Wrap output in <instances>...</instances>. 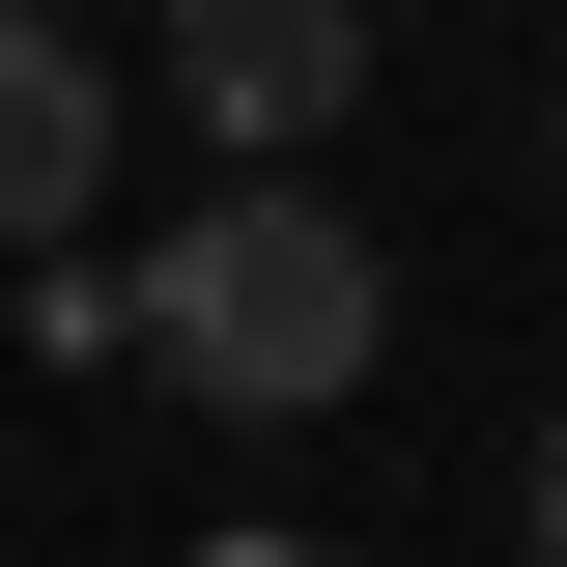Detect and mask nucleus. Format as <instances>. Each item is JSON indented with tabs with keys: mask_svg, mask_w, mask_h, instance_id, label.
<instances>
[{
	"mask_svg": "<svg viewBox=\"0 0 567 567\" xmlns=\"http://www.w3.org/2000/svg\"><path fill=\"white\" fill-rule=\"evenodd\" d=\"M171 114H199L227 171H312V142L369 114V0H171Z\"/></svg>",
	"mask_w": 567,
	"mask_h": 567,
	"instance_id": "2",
	"label": "nucleus"
},
{
	"mask_svg": "<svg viewBox=\"0 0 567 567\" xmlns=\"http://www.w3.org/2000/svg\"><path fill=\"white\" fill-rule=\"evenodd\" d=\"M539 539H567V425H539Z\"/></svg>",
	"mask_w": 567,
	"mask_h": 567,
	"instance_id": "4",
	"label": "nucleus"
},
{
	"mask_svg": "<svg viewBox=\"0 0 567 567\" xmlns=\"http://www.w3.org/2000/svg\"><path fill=\"white\" fill-rule=\"evenodd\" d=\"M114 114H142V85L85 58L58 0H0V256H58V227H85V171H114Z\"/></svg>",
	"mask_w": 567,
	"mask_h": 567,
	"instance_id": "3",
	"label": "nucleus"
},
{
	"mask_svg": "<svg viewBox=\"0 0 567 567\" xmlns=\"http://www.w3.org/2000/svg\"><path fill=\"white\" fill-rule=\"evenodd\" d=\"M142 369H171V398H227V425H312V398H369V369H398V256H369L312 171H199V199H171V256H142Z\"/></svg>",
	"mask_w": 567,
	"mask_h": 567,
	"instance_id": "1",
	"label": "nucleus"
}]
</instances>
